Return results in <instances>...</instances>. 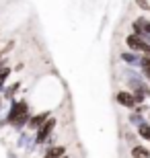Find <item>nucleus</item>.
<instances>
[{"label":"nucleus","instance_id":"7","mask_svg":"<svg viewBox=\"0 0 150 158\" xmlns=\"http://www.w3.org/2000/svg\"><path fill=\"white\" fill-rule=\"evenodd\" d=\"M130 156L132 158H150V148L142 146V144H134L132 150H130Z\"/></svg>","mask_w":150,"mask_h":158},{"label":"nucleus","instance_id":"1","mask_svg":"<svg viewBox=\"0 0 150 158\" xmlns=\"http://www.w3.org/2000/svg\"><path fill=\"white\" fill-rule=\"evenodd\" d=\"M56 125H58V121L54 117H49L43 125H41L37 131H35V138H33V144L35 146H45L47 144V140L52 138V134H54V129H56Z\"/></svg>","mask_w":150,"mask_h":158},{"label":"nucleus","instance_id":"15","mask_svg":"<svg viewBox=\"0 0 150 158\" xmlns=\"http://www.w3.org/2000/svg\"><path fill=\"white\" fill-rule=\"evenodd\" d=\"M2 101H4V99H2V94H0V109H2Z\"/></svg>","mask_w":150,"mask_h":158},{"label":"nucleus","instance_id":"6","mask_svg":"<svg viewBox=\"0 0 150 158\" xmlns=\"http://www.w3.org/2000/svg\"><path fill=\"white\" fill-rule=\"evenodd\" d=\"M62 156H66V146L64 144H54V146L45 148L41 158H62Z\"/></svg>","mask_w":150,"mask_h":158},{"label":"nucleus","instance_id":"13","mask_svg":"<svg viewBox=\"0 0 150 158\" xmlns=\"http://www.w3.org/2000/svg\"><path fill=\"white\" fill-rule=\"evenodd\" d=\"M136 2H138V4L142 6L144 10H150V4H148V2H146V0H136Z\"/></svg>","mask_w":150,"mask_h":158},{"label":"nucleus","instance_id":"5","mask_svg":"<svg viewBox=\"0 0 150 158\" xmlns=\"http://www.w3.org/2000/svg\"><path fill=\"white\" fill-rule=\"evenodd\" d=\"M47 119H49V111H39V113H35V115H31L29 125H27V127H29L31 131H37V129L47 121Z\"/></svg>","mask_w":150,"mask_h":158},{"label":"nucleus","instance_id":"12","mask_svg":"<svg viewBox=\"0 0 150 158\" xmlns=\"http://www.w3.org/2000/svg\"><path fill=\"white\" fill-rule=\"evenodd\" d=\"M11 72H12V70L8 68V66L0 70V93L4 90V86H6V80H8V76H11Z\"/></svg>","mask_w":150,"mask_h":158},{"label":"nucleus","instance_id":"11","mask_svg":"<svg viewBox=\"0 0 150 158\" xmlns=\"http://www.w3.org/2000/svg\"><path fill=\"white\" fill-rule=\"evenodd\" d=\"M140 68H142V72H144V76L150 80V56H142V60H140Z\"/></svg>","mask_w":150,"mask_h":158},{"label":"nucleus","instance_id":"4","mask_svg":"<svg viewBox=\"0 0 150 158\" xmlns=\"http://www.w3.org/2000/svg\"><path fill=\"white\" fill-rule=\"evenodd\" d=\"M115 101L119 103L121 107L130 109V111H134V109H136V99H134V93H130V90H117Z\"/></svg>","mask_w":150,"mask_h":158},{"label":"nucleus","instance_id":"9","mask_svg":"<svg viewBox=\"0 0 150 158\" xmlns=\"http://www.w3.org/2000/svg\"><path fill=\"white\" fill-rule=\"evenodd\" d=\"M119 58L123 60L126 64H138V66H140V60H142V58H138V53H134V52H123Z\"/></svg>","mask_w":150,"mask_h":158},{"label":"nucleus","instance_id":"17","mask_svg":"<svg viewBox=\"0 0 150 158\" xmlns=\"http://www.w3.org/2000/svg\"><path fill=\"white\" fill-rule=\"evenodd\" d=\"M0 56H2V52H0Z\"/></svg>","mask_w":150,"mask_h":158},{"label":"nucleus","instance_id":"8","mask_svg":"<svg viewBox=\"0 0 150 158\" xmlns=\"http://www.w3.org/2000/svg\"><path fill=\"white\" fill-rule=\"evenodd\" d=\"M19 88H21V82H12V84H8V86H4V93H2V99H11L12 101V97H15V93H17Z\"/></svg>","mask_w":150,"mask_h":158},{"label":"nucleus","instance_id":"16","mask_svg":"<svg viewBox=\"0 0 150 158\" xmlns=\"http://www.w3.org/2000/svg\"><path fill=\"white\" fill-rule=\"evenodd\" d=\"M62 158H70V156H68V154H66V156H62Z\"/></svg>","mask_w":150,"mask_h":158},{"label":"nucleus","instance_id":"3","mask_svg":"<svg viewBox=\"0 0 150 158\" xmlns=\"http://www.w3.org/2000/svg\"><path fill=\"white\" fill-rule=\"evenodd\" d=\"M126 45L132 49L134 53H142V56H150V41L144 39V37H138V35H127L126 37Z\"/></svg>","mask_w":150,"mask_h":158},{"label":"nucleus","instance_id":"14","mask_svg":"<svg viewBox=\"0 0 150 158\" xmlns=\"http://www.w3.org/2000/svg\"><path fill=\"white\" fill-rule=\"evenodd\" d=\"M2 68H6V58L4 56H0V70H2Z\"/></svg>","mask_w":150,"mask_h":158},{"label":"nucleus","instance_id":"2","mask_svg":"<svg viewBox=\"0 0 150 158\" xmlns=\"http://www.w3.org/2000/svg\"><path fill=\"white\" fill-rule=\"evenodd\" d=\"M27 113H31V109H29V103H27L25 99L11 101V109H8V115H6V123L12 125L19 117H23V115H27Z\"/></svg>","mask_w":150,"mask_h":158},{"label":"nucleus","instance_id":"10","mask_svg":"<svg viewBox=\"0 0 150 158\" xmlns=\"http://www.w3.org/2000/svg\"><path fill=\"white\" fill-rule=\"evenodd\" d=\"M138 135L142 138V140H148L150 142V123H140L138 125Z\"/></svg>","mask_w":150,"mask_h":158}]
</instances>
